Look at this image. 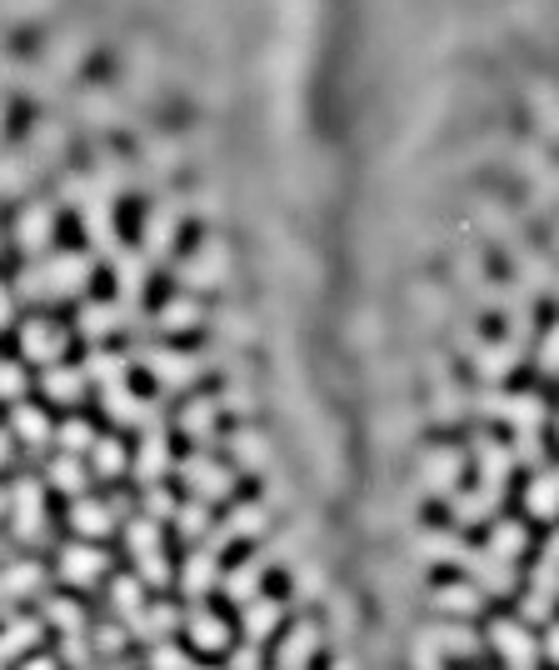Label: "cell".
<instances>
[{"mask_svg":"<svg viewBox=\"0 0 559 670\" xmlns=\"http://www.w3.org/2000/svg\"><path fill=\"white\" fill-rule=\"evenodd\" d=\"M6 455H11V445H6V431H0V461H6Z\"/></svg>","mask_w":559,"mask_h":670,"instance_id":"cell-32","label":"cell"},{"mask_svg":"<svg viewBox=\"0 0 559 670\" xmlns=\"http://www.w3.org/2000/svg\"><path fill=\"white\" fill-rule=\"evenodd\" d=\"M165 461H171V455H165V441L151 431V435H145V451H140V461H135V465H140V476L155 480V476H161V465H165Z\"/></svg>","mask_w":559,"mask_h":670,"instance_id":"cell-21","label":"cell"},{"mask_svg":"<svg viewBox=\"0 0 559 670\" xmlns=\"http://www.w3.org/2000/svg\"><path fill=\"white\" fill-rule=\"evenodd\" d=\"M120 465H125V451L116 441H96V471L100 476H120Z\"/></svg>","mask_w":559,"mask_h":670,"instance_id":"cell-25","label":"cell"},{"mask_svg":"<svg viewBox=\"0 0 559 670\" xmlns=\"http://www.w3.org/2000/svg\"><path fill=\"white\" fill-rule=\"evenodd\" d=\"M185 480H190L200 496H226V490H230V471H220V465L205 461V455L185 461Z\"/></svg>","mask_w":559,"mask_h":670,"instance_id":"cell-8","label":"cell"},{"mask_svg":"<svg viewBox=\"0 0 559 670\" xmlns=\"http://www.w3.org/2000/svg\"><path fill=\"white\" fill-rule=\"evenodd\" d=\"M11 431L21 435V441H31V445L51 441V421H45V411H35V406H15V415H11Z\"/></svg>","mask_w":559,"mask_h":670,"instance_id":"cell-11","label":"cell"},{"mask_svg":"<svg viewBox=\"0 0 559 670\" xmlns=\"http://www.w3.org/2000/svg\"><path fill=\"white\" fill-rule=\"evenodd\" d=\"M110 506H100V500H76V510H70V520H76V530H86V536H100V530H110Z\"/></svg>","mask_w":559,"mask_h":670,"instance_id":"cell-18","label":"cell"},{"mask_svg":"<svg viewBox=\"0 0 559 670\" xmlns=\"http://www.w3.org/2000/svg\"><path fill=\"white\" fill-rule=\"evenodd\" d=\"M61 141H65V136H61V126H55V120H41V126L31 130V145H35V151H31V161H45V165H51L55 155H61Z\"/></svg>","mask_w":559,"mask_h":670,"instance_id":"cell-16","label":"cell"},{"mask_svg":"<svg viewBox=\"0 0 559 670\" xmlns=\"http://www.w3.org/2000/svg\"><path fill=\"white\" fill-rule=\"evenodd\" d=\"M51 236H55V210L51 206H25L21 220H15V246L41 250V246H51Z\"/></svg>","mask_w":559,"mask_h":670,"instance_id":"cell-5","label":"cell"},{"mask_svg":"<svg viewBox=\"0 0 559 670\" xmlns=\"http://www.w3.org/2000/svg\"><path fill=\"white\" fill-rule=\"evenodd\" d=\"M0 325H11V295L0 291Z\"/></svg>","mask_w":559,"mask_h":670,"instance_id":"cell-31","label":"cell"},{"mask_svg":"<svg viewBox=\"0 0 559 670\" xmlns=\"http://www.w3.org/2000/svg\"><path fill=\"white\" fill-rule=\"evenodd\" d=\"M180 425H185V435L205 441V435L216 431V400H190V406L180 411Z\"/></svg>","mask_w":559,"mask_h":670,"instance_id":"cell-12","label":"cell"},{"mask_svg":"<svg viewBox=\"0 0 559 670\" xmlns=\"http://www.w3.org/2000/svg\"><path fill=\"white\" fill-rule=\"evenodd\" d=\"M41 390L55 400V406H76L80 390H86V376L70 370V366H51V370H45V380H41Z\"/></svg>","mask_w":559,"mask_h":670,"instance_id":"cell-7","label":"cell"},{"mask_svg":"<svg viewBox=\"0 0 559 670\" xmlns=\"http://www.w3.org/2000/svg\"><path fill=\"white\" fill-rule=\"evenodd\" d=\"M21 350H25V360H45V366H55L61 350H65V331L51 325V321H31L21 331Z\"/></svg>","mask_w":559,"mask_h":670,"instance_id":"cell-3","label":"cell"},{"mask_svg":"<svg viewBox=\"0 0 559 670\" xmlns=\"http://www.w3.org/2000/svg\"><path fill=\"white\" fill-rule=\"evenodd\" d=\"M21 390H25L21 366H11V360H0V400H21Z\"/></svg>","mask_w":559,"mask_h":670,"instance_id":"cell-27","label":"cell"},{"mask_svg":"<svg viewBox=\"0 0 559 670\" xmlns=\"http://www.w3.org/2000/svg\"><path fill=\"white\" fill-rule=\"evenodd\" d=\"M96 575H100V555L96 551H80V545H76V551L65 555V581H70V585H86V581H96Z\"/></svg>","mask_w":559,"mask_h":670,"instance_id":"cell-17","label":"cell"},{"mask_svg":"<svg viewBox=\"0 0 559 670\" xmlns=\"http://www.w3.org/2000/svg\"><path fill=\"white\" fill-rule=\"evenodd\" d=\"M0 120H6V110H0Z\"/></svg>","mask_w":559,"mask_h":670,"instance_id":"cell-33","label":"cell"},{"mask_svg":"<svg viewBox=\"0 0 559 670\" xmlns=\"http://www.w3.org/2000/svg\"><path fill=\"white\" fill-rule=\"evenodd\" d=\"M545 656H549V660H559V626H549V636H545Z\"/></svg>","mask_w":559,"mask_h":670,"instance_id":"cell-30","label":"cell"},{"mask_svg":"<svg viewBox=\"0 0 559 670\" xmlns=\"http://www.w3.org/2000/svg\"><path fill=\"white\" fill-rule=\"evenodd\" d=\"M195 640H200V646H226V626H220V620H195Z\"/></svg>","mask_w":559,"mask_h":670,"instance_id":"cell-28","label":"cell"},{"mask_svg":"<svg viewBox=\"0 0 559 670\" xmlns=\"http://www.w3.org/2000/svg\"><path fill=\"white\" fill-rule=\"evenodd\" d=\"M86 281H90V260H86V256H55L51 266H35V271L21 275V291H25V295H41V301H51V295L80 291Z\"/></svg>","mask_w":559,"mask_h":670,"instance_id":"cell-1","label":"cell"},{"mask_svg":"<svg viewBox=\"0 0 559 670\" xmlns=\"http://www.w3.org/2000/svg\"><path fill=\"white\" fill-rule=\"evenodd\" d=\"M435 646H440V650H450V656H470V650L480 646V636H470V630L450 626V630H440V636H435Z\"/></svg>","mask_w":559,"mask_h":670,"instance_id":"cell-24","label":"cell"},{"mask_svg":"<svg viewBox=\"0 0 559 670\" xmlns=\"http://www.w3.org/2000/svg\"><path fill=\"white\" fill-rule=\"evenodd\" d=\"M419 465H425V486H430V490H440V496H450V490L460 486L464 455L445 445V451H430V455H425V461H419Z\"/></svg>","mask_w":559,"mask_h":670,"instance_id":"cell-4","label":"cell"},{"mask_svg":"<svg viewBox=\"0 0 559 670\" xmlns=\"http://www.w3.org/2000/svg\"><path fill=\"white\" fill-rule=\"evenodd\" d=\"M440 610H454V616H470V610H480V591H470V585H445Z\"/></svg>","mask_w":559,"mask_h":670,"instance_id":"cell-20","label":"cell"},{"mask_svg":"<svg viewBox=\"0 0 559 670\" xmlns=\"http://www.w3.org/2000/svg\"><path fill=\"white\" fill-rule=\"evenodd\" d=\"M539 370H545V376H555V370H559V325L549 331V341H545V356H539Z\"/></svg>","mask_w":559,"mask_h":670,"instance_id":"cell-29","label":"cell"},{"mask_svg":"<svg viewBox=\"0 0 559 670\" xmlns=\"http://www.w3.org/2000/svg\"><path fill=\"white\" fill-rule=\"evenodd\" d=\"M195 321H200V305H195V301H171V305L161 311L165 331H185V325H195Z\"/></svg>","mask_w":559,"mask_h":670,"instance_id":"cell-22","label":"cell"},{"mask_svg":"<svg viewBox=\"0 0 559 670\" xmlns=\"http://www.w3.org/2000/svg\"><path fill=\"white\" fill-rule=\"evenodd\" d=\"M220 266H226V256H220V246H210L200 256L195 250L190 260H185V285H216L220 281Z\"/></svg>","mask_w":559,"mask_h":670,"instance_id":"cell-10","label":"cell"},{"mask_svg":"<svg viewBox=\"0 0 559 670\" xmlns=\"http://www.w3.org/2000/svg\"><path fill=\"white\" fill-rule=\"evenodd\" d=\"M525 506H529V516H539V520L559 516V471H539V476L529 480Z\"/></svg>","mask_w":559,"mask_h":670,"instance_id":"cell-6","label":"cell"},{"mask_svg":"<svg viewBox=\"0 0 559 670\" xmlns=\"http://www.w3.org/2000/svg\"><path fill=\"white\" fill-rule=\"evenodd\" d=\"M51 486H61V490H80V486H86V471H80L76 455H61V461L51 465Z\"/></svg>","mask_w":559,"mask_h":670,"instance_id":"cell-19","label":"cell"},{"mask_svg":"<svg viewBox=\"0 0 559 670\" xmlns=\"http://www.w3.org/2000/svg\"><path fill=\"white\" fill-rule=\"evenodd\" d=\"M500 490H474V496H454V520L460 526H474V520L490 516V506H495Z\"/></svg>","mask_w":559,"mask_h":670,"instance_id":"cell-15","label":"cell"},{"mask_svg":"<svg viewBox=\"0 0 559 670\" xmlns=\"http://www.w3.org/2000/svg\"><path fill=\"white\" fill-rule=\"evenodd\" d=\"M61 441H65V451H90V445H96V435H90L86 421H65L61 425Z\"/></svg>","mask_w":559,"mask_h":670,"instance_id":"cell-26","label":"cell"},{"mask_svg":"<svg viewBox=\"0 0 559 670\" xmlns=\"http://www.w3.org/2000/svg\"><path fill=\"white\" fill-rule=\"evenodd\" d=\"M45 516H41V490H35V480H21L15 486V530L21 536H41Z\"/></svg>","mask_w":559,"mask_h":670,"instance_id":"cell-9","label":"cell"},{"mask_svg":"<svg viewBox=\"0 0 559 670\" xmlns=\"http://www.w3.org/2000/svg\"><path fill=\"white\" fill-rule=\"evenodd\" d=\"M555 431H559V425H555Z\"/></svg>","mask_w":559,"mask_h":670,"instance_id":"cell-34","label":"cell"},{"mask_svg":"<svg viewBox=\"0 0 559 670\" xmlns=\"http://www.w3.org/2000/svg\"><path fill=\"white\" fill-rule=\"evenodd\" d=\"M490 551H495L500 561L519 555V551H525V530H519V526H500V530H495V541H490Z\"/></svg>","mask_w":559,"mask_h":670,"instance_id":"cell-23","label":"cell"},{"mask_svg":"<svg viewBox=\"0 0 559 670\" xmlns=\"http://www.w3.org/2000/svg\"><path fill=\"white\" fill-rule=\"evenodd\" d=\"M495 650L505 656L509 670H535V660H539V650H535V640H529V630L515 626V620H495Z\"/></svg>","mask_w":559,"mask_h":670,"instance_id":"cell-2","label":"cell"},{"mask_svg":"<svg viewBox=\"0 0 559 670\" xmlns=\"http://www.w3.org/2000/svg\"><path fill=\"white\" fill-rule=\"evenodd\" d=\"M31 155H6L0 161V195H21L25 181H31Z\"/></svg>","mask_w":559,"mask_h":670,"instance_id":"cell-14","label":"cell"},{"mask_svg":"<svg viewBox=\"0 0 559 670\" xmlns=\"http://www.w3.org/2000/svg\"><path fill=\"white\" fill-rule=\"evenodd\" d=\"M171 240H175V216H171V210H165V216H161V210H155V216L151 220H145V256H165V250H171Z\"/></svg>","mask_w":559,"mask_h":670,"instance_id":"cell-13","label":"cell"}]
</instances>
